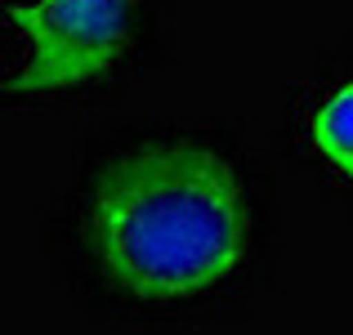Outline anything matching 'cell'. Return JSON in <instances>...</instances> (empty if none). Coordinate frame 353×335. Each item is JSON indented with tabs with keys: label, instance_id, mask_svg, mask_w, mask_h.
<instances>
[{
	"label": "cell",
	"instance_id": "6da1fadb",
	"mask_svg": "<svg viewBox=\"0 0 353 335\" xmlns=\"http://www.w3.org/2000/svg\"><path fill=\"white\" fill-rule=\"evenodd\" d=\"M264 237L255 161L197 121L94 139L50 223L68 286L130 322H179L237 300L259 273Z\"/></svg>",
	"mask_w": 353,
	"mask_h": 335
},
{
	"label": "cell",
	"instance_id": "3957f363",
	"mask_svg": "<svg viewBox=\"0 0 353 335\" xmlns=\"http://www.w3.org/2000/svg\"><path fill=\"white\" fill-rule=\"evenodd\" d=\"M313 148L336 165L340 174L353 179V81L322 99V108L313 112Z\"/></svg>",
	"mask_w": 353,
	"mask_h": 335
},
{
	"label": "cell",
	"instance_id": "7a4b0ae2",
	"mask_svg": "<svg viewBox=\"0 0 353 335\" xmlns=\"http://www.w3.org/2000/svg\"><path fill=\"white\" fill-rule=\"evenodd\" d=\"M157 36V0H0V112L117 90Z\"/></svg>",
	"mask_w": 353,
	"mask_h": 335
}]
</instances>
